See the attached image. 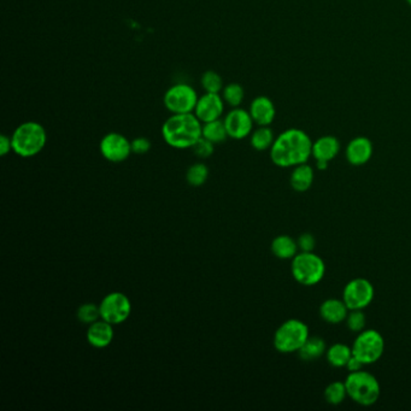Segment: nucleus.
<instances>
[{
	"instance_id": "f257e3e1",
	"label": "nucleus",
	"mask_w": 411,
	"mask_h": 411,
	"mask_svg": "<svg viewBox=\"0 0 411 411\" xmlns=\"http://www.w3.org/2000/svg\"><path fill=\"white\" fill-rule=\"evenodd\" d=\"M312 144L306 132L290 128L276 136L271 149V162L280 168H295L304 164L312 155Z\"/></svg>"
},
{
	"instance_id": "f03ea898",
	"label": "nucleus",
	"mask_w": 411,
	"mask_h": 411,
	"mask_svg": "<svg viewBox=\"0 0 411 411\" xmlns=\"http://www.w3.org/2000/svg\"><path fill=\"white\" fill-rule=\"evenodd\" d=\"M203 123L192 114H177L168 117L162 125V138L166 145L177 150L192 149L201 138Z\"/></svg>"
},
{
	"instance_id": "7ed1b4c3",
	"label": "nucleus",
	"mask_w": 411,
	"mask_h": 411,
	"mask_svg": "<svg viewBox=\"0 0 411 411\" xmlns=\"http://www.w3.org/2000/svg\"><path fill=\"white\" fill-rule=\"evenodd\" d=\"M11 141L14 153L22 158H32L45 149L47 133L39 122L27 121L16 127Z\"/></svg>"
},
{
	"instance_id": "20e7f679",
	"label": "nucleus",
	"mask_w": 411,
	"mask_h": 411,
	"mask_svg": "<svg viewBox=\"0 0 411 411\" xmlns=\"http://www.w3.org/2000/svg\"><path fill=\"white\" fill-rule=\"evenodd\" d=\"M347 397L358 406H374L380 398V384L369 371H358L350 373L345 380Z\"/></svg>"
},
{
	"instance_id": "39448f33",
	"label": "nucleus",
	"mask_w": 411,
	"mask_h": 411,
	"mask_svg": "<svg viewBox=\"0 0 411 411\" xmlns=\"http://www.w3.org/2000/svg\"><path fill=\"white\" fill-rule=\"evenodd\" d=\"M291 271L298 284L303 286H314L326 274V264L321 257L314 252L301 251L292 260Z\"/></svg>"
},
{
	"instance_id": "423d86ee",
	"label": "nucleus",
	"mask_w": 411,
	"mask_h": 411,
	"mask_svg": "<svg viewBox=\"0 0 411 411\" xmlns=\"http://www.w3.org/2000/svg\"><path fill=\"white\" fill-rule=\"evenodd\" d=\"M310 336L309 327L304 322L291 319L281 323L274 334V347L281 353L298 352Z\"/></svg>"
},
{
	"instance_id": "0eeeda50",
	"label": "nucleus",
	"mask_w": 411,
	"mask_h": 411,
	"mask_svg": "<svg viewBox=\"0 0 411 411\" xmlns=\"http://www.w3.org/2000/svg\"><path fill=\"white\" fill-rule=\"evenodd\" d=\"M385 351L384 336L375 329L360 332L352 344V355L366 366L382 358Z\"/></svg>"
},
{
	"instance_id": "6e6552de",
	"label": "nucleus",
	"mask_w": 411,
	"mask_h": 411,
	"mask_svg": "<svg viewBox=\"0 0 411 411\" xmlns=\"http://www.w3.org/2000/svg\"><path fill=\"white\" fill-rule=\"evenodd\" d=\"M199 96L197 90L188 84H175L171 86L164 93L163 103L166 110L173 115L192 114L196 109Z\"/></svg>"
},
{
	"instance_id": "1a4fd4ad",
	"label": "nucleus",
	"mask_w": 411,
	"mask_h": 411,
	"mask_svg": "<svg viewBox=\"0 0 411 411\" xmlns=\"http://www.w3.org/2000/svg\"><path fill=\"white\" fill-rule=\"evenodd\" d=\"M99 310H101V319L116 326L129 319L132 303L125 293L111 292L101 299L99 303Z\"/></svg>"
},
{
	"instance_id": "9d476101",
	"label": "nucleus",
	"mask_w": 411,
	"mask_h": 411,
	"mask_svg": "<svg viewBox=\"0 0 411 411\" xmlns=\"http://www.w3.org/2000/svg\"><path fill=\"white\" fill-rule=\"evenodd\" d=\"M374 286L366 279L357 277L346 284L342 291V301L350 310H363L374 299Z\"/></svg>"
},
{
	"instance_id": "9b49d317",
	"label": "nucleus",
	"mask_w": 411,
	"mask_h": 411,
	"mask_svg": "<svg viewBox=\"0 0 411 411\" xmlns=\"http://www.w3.org/2000/svg\"><path fill=\"white\" fill-rule=\"evenodd\" d=\"M99 150L104 160L110 163H122L133 153L131 141L116 132L108 133L101 138Z\"/></svg>"
},
{
	"instance_id": "f8f14e48",
	"label": "nucleus",
	"mask_w": 411,
	"mask_h": 411,
	"mask_svg": "<svg viewBox=\"0 0 411 411\" xmlns=\"http://www.w3.org/2000/svg\"><path fill=\"white\" fill-rule=\"evenodd\" d=\"M223 123L226 127L228 138L234 140H242L250 136L255 125L250 112L241 108H232V110L225 116Z\"/></svg>"
},
{
	"instance_id": "ddd939ff",
	"label": "nucleus",
	"mask_w": 411,
	"mask_h": 411,
	"mask_svg": "<svg viewBox=\"0 0 411 411\" xmlns=\"http://www.w3.org/2000/svg\"><path fill=\"white\" fill-rule=\"evenodd\" d=\"M226 103L220 93H208L206 92L203 96L198 98L195 115L201 123L211 122V121L221 120L225 112Z\"/></svg>"
},
{
	"instance_id": "4468645a",
	"label": "nucleus",
	"mask_w": 411,
	"mask_h": 411,
	"mask_svg": "<svg viewBox=\"0 0 411 411\" xmlns=\"http://www.w3.org/2000/svg\"><path fill=\"white\" fill-rule=\"evenodd\" d=\"M374 146L366 136H356L346 146L345 155L352 166H364L371 161Z\"/></svg>"
},
{
	"instance_id": "2eb2a0df",
	"label": "nucleus",
	"mask_w": 411,
	"mask_h": 411,
	"mask_svg": "<svg viewBox=\"0 0 411 411\" xmlns=\"http://www.w3.org/2000/svg\"><path fill=\"white\" fill-rule=\"evenodd\" d=\"M114 336V325L104 321L103 319L90 325L86 333L88 344L95 349H105L112 342Z\"/></svg>"
},
{
	"instance_id": "dca6fc26",
	"label": "nucleus",
	"mask_w": 411,
	"mask_h": 411,
	"mask_svg": "<svg viewBox=\"0 0 411 411\" xmlns=\"http://www.w3.org/2000/svg\"><path fill=\"white\" fill-rule=\"evenodd\" d=\"M251 117L257 125H271L275 120L276 109L271 98L258 96L251 101Z\"/></svg>"
},
{
	"instance_id": "f3484780",
	"label": "nucleus",
	"mask_w": 411,
	"mask_h": 411,
	"mask_svg": "<svg viewBox=\"0 0 411 411\" xmlns=\"http://www.w3.org/2000/svg\"><path fill=\"white\" fill-rule=\"evenodd\" d=\"M349 312L350 309L346 306L345 301L336 298L327 299L320 306V316L322 320L331 325H338L340 322L345 321Z\"/></svg>"
},
{
	"instance_id": "a211bd4d",
	"label": "nucleus",
	"mask_w": 411,
	"mask_h": 411,
	"mask_svg": "<svg viewBox=\"0 0 411 411\" xmlns=\"http://www.w3.org/2000/svg\"><path fill=\"white\" fill-rule=\"evenodd\" d=\"M340 152V142L336 136H325L312 144V157L316 161L331 162Z\"/></svg>"
},
{
	"instance_id": "6ab92c4d",
	"label": "nucleus",
	"mask_w": 411,
	"mask_h": 411,
	"mask_svg": "<svg viewBox=\"0 0 411 411\" xmlns=\"http://www.w3.org/2000/svg\"><path fill=\"white\" fill-rule=\"evenodd\" d=\"M271 250L273 255L279 260H293V257L298 253L299 247L293 238L282 234L276 236L275 239L271 241Z\"/></svg>"
},
{
	"instance_id": "aec40b11",
	"label": "nucleus",
	"mask_w": 411,
	"mask_h": 411,
	"mask_svg": "<svg viewBox=\"0 0 411 411\" xmlns=\"http://www.w3.org/2000/svg\"><path fill=\"white\" fill-rule=\"evenodd\" d=\"M314 177L315 174L312 166H309L308 163H304L295 166L290 177V184L295 191L306 192L312 185Z\"/></svg>"
},
{
	"instance_id": "412c9836",
	"label": "nucleus",
	"mask_w": 411,
	"mask_h": 411,
	"mask_svg": "<svg viewBox=\"0 0 411 411\" xmlns=\"http://www.w3.org/2000/svg\"><path fill=\"white\" fill-rule=\"evenodd\" d=\"M352 357V347L336 342L326 351L327 362L334 368H346Z\"/></svg>"
},
{
	"instance_id": "4be33fe9",
	"label": "nucleus",
	"mask_w": 411,
	"mask_h": 411,
	"mask_svg": "<svg viewBox=\"0 0 411 411\" xmlns=\"http://www.w3.org/2000/svg\"><path fill=\"white\" fill-rule=\"evenodd\" d=\"M298 353L303 361H315L326 353V342L320 336H309Z\"/></svg>"
},
{
	"instance_id": "5701e85b",
	"label": "nucleus",
	"mask_w": 411,
	"mask_h": 411,
	"mask_svg": "<svg viewBox=\"0 0 411 411\" xmlns=\"http://www.w3.org/2000/svg\"><path fill=\"white\" fill-rule=\"evenodd\" d=\"M274 141L275 136L269 125H258V128L251 133L250 144L256 151L271 150Z\"/></svg>"
},
{
	"instance_id": "b1692460",
	"label": "nucleus",
	"mask_w": 411,
	"mask_h": 411,
	"mask_svg": "<svg viewBox=\"0 0 411 411\" xmlns=\"http://www.w3.org/2000/svg\"><path fill=\"white\" fill-rule=\"evenodd\" d=\"M201 136L211 141L215 145L226 141L228 134H227V129L223 121L216 120L203 123Z\"/></svg>"
},
{
	"instance_id": "393cba45",
	"label": "nucleus",
	"mask_w": 411,
	"mask_h": 411,
	"mask_svg": "<svg viewBox=\"0 0 411 411\" xmlns=\"http://www.w3.org/2000/svg\"><path fill=\"white\" fill-rule=\"evenodd\" d=\"M221 96L227 105L231 106V108H239L245 98V90L240 84L232 82L223 87Z\"/></svg>"
},
{
	"instance_id": "a878e982",
	"label": "nucleus",
	"mask_w": 411,
	"mask_h": 411,
	"mask_svg": "<svg viewBox=\"0 0 411 411\" xmlns=\"http://www.w3.org/2000/svg\"><path fill=\"white\" fill-rule=\"evenodd\" d=\"M209 177V168L204 163H195L186 171V181L192 187H201Z\"/></svg>"
},
{
	"instance_id": "bb28decb",
	"label": "nucleus",
	"mask_w": 411,
	"mask_h": 411,
	"mask_svg": "<svg viewBox=\"0 0 411 411\" xmlns=\"http://www.w3.org/2000/svg\"><path fill=\"white\" fill-rule=\"evenodd\" d=\"M347 397L345 382H331L325 390V399L331 406H339Z\"/></svg>"
},
{
	"instance_id": "cd10ccee",
	"label": "nucleus",
	"mask_w": 411,
	"mask_h": 411,
	"mask_svg": "<svg viewBox=\"0 0 411 411\" xmlns=\"http://www.w3.org/2000/svg\"><path fill=\"white\" fill-rule=\"evenodd\" d=\"M76 319L84 323V325H92L93 322L98 321L101 319V310L99 304L97 306L95 303H85L79 306L76 311Z\"/></svg>"
},
{
	"instance_id": "c85d7f7f",
	"label": "nucleus",
	"mask_w": 411,
	"mask_h": 411,
	"mask_svg": "<svg viewBox=\"0 0 411 411\" xmlns=\"http://www.w3.org/2000/svg\"><path fill=\"white\" fill-rule=\"evenodd\" d=\"M201 85L208 93H220L225 87L222 76L214 71H206L201 75Z\"/></svg>"
},
{
	"instance_id": "c756f323",
	"label": "nucleus",
	"mask_w": 411,
	"mask_h": 411,
	"mask_svg": "<svg viewBox=\"0 0 411 411\" xmlns=\"http://www.w3.org/2000/svg\"><path fill=\"white\" fill-rule=\"evenodd\" d=\"M366 323V315L363 314V311L362 310H350L349 315L346 317V325H347V328L351 332L360 333V332L364 329Z\"/></svg>"
},
{
	"instance_id": "7c9ffc66",
	"label": "nucleus",
	"mask_w": 411,
	"mask_h": 411,
	"mask_svg": "<svg viewBox=\"0 0 411 411\" xmlns=\"http://www.w3.org/2000/svg\"><path fill=\"white\" fill-rule=\"evenodd\" d=\"M192 150H193V153H195L198 158L206 160V158H209V157L214 153L215 144H212L211 141H209L208 139H206V138L201 136V139L197 141L196 144L193 145Z\"/></svg>"
},
{
	"instance_id": "2f4dec72",
	"label": "nucleus",
	"mask_w": 411,
	"mask_h": 411,
	"mask_svg": "<svg viewBox=\"0 0 411 411\" xmlns=\"http://www.w3.org/2000/svg\"><path fill=\"white\" fill-rule=\"evenodd\" d=\"M132 152L136 155H145L151 150V141L145 136H138L131 141Z\"/></svg>"
},
{
	"instance_id": "473e14b6",
	"label": "nucleus",
	"mask_w": 411,
	"mask_h": 411,
	"mask_svg": "<svg viewBox=\"0 0 411 411\" xmlns=\"http://www.w3.org/2000/svg\"><path fill=\"white\" fill-rule=\"evenodd\" d=\"M297 244H298L299 250L303 251V252H312L316 245L315 238L310 233H304V234L299 236Z\"/></svg>"
},
{
	"instance_id": "72a5a7b5",
	"label": "nucleus",
	"mask_w": 411,
	"mask_h": 411,
	"mask_svg": "<svg viewBox=\"0 0 411 411\" xmlns=\"http://www.w3.org/2000/svg\"><path fill=\"white\" fill-rule=\"evenodd\" d=\"M11 151H12V141H11V136H0V155H9Z\"/></svg>"
},
{
	"instance_id": "f704fd0d",
	"label": "nucleus",
	"mask_w": 411,
	"mask_h": 411,
	"mask_svg": "<svg viewBox=\"0 0 411 411\" xmlns=\"http://www.w3.org/2000/svg\"><path fill=\"white\" fill-rule=\"evenodd\" d=\"M363 366H364V364H363V363H362L358 358H356V357L352 355L351 358H350V361H349L347 366H346V369L350 371V373H352V371H362Z\"/></svg>"
},
{
	"instance_id": "c9c22d12",
	"label": "nucleus",
	"mask_w": 411,
	"mask_h": 411,
	"mask_svg": "<svg viewBox=\"0 0 411 411\" xmlns=\"http://www.w3.org/2000/svg\"><path fill=\"white\" fill-rule=\"evenodd\" d=\"M328 164H329V162L316 161V168L319 171H326L327 168H328Z\"/></svg>"
},
{
	"instance_id": "e433bc0d",
	"label": "nucleus",
	"mask_w": 411,
	"mask_h": 411,
	"mask_svg": "<svg viewBox=\"0 0 411 411\" xmlns=\"http://www.w3.org/2000/svg\"><path fill=\"white\" fill-rule=\"evenodd\" d=\"M406 3H408V4H409V5L411 6V0H406Z\"/></svg>"
}]
</instances>
